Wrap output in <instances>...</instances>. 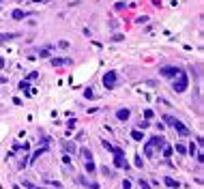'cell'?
I'll list each match as a JSON object with an SVG mask.
<instances>
[{
	"label": "cell",
	"instance_id": "1",
	"mask_svg": "<svg viewBox=\"0 0 204 189\" xmlns=\"http://www.w3.org/2000/svg\"><path fill=\"white\" fill-rule=\"evenodd\" d=\"M187 86H189V77L185 75V71H181V73L174 77V82H172V90L174 93H185Z\"/></svg>",
	"mask_w": 204,
	"mask_h": 189
},
{
	"label": "cell",
	"instance_id": "2",
	"mask_svg": "<svg viewBox=\"0 0 204 189\" xmlns=\"http://www.w3.org/2000/svg\"><path fill=\"white\" fill-rule=\"evenodd\" d=\"M163 120H165V125H170V127H174L176 131L181 133V136H189V129L185 127V125L178 120V118H174V116H163Z\"/></svg>",
	"mask_w": 204,
	"mask_h": 189
},
{
	"label": "cell",
	"instance_id": "3",
	"mask_svg": "<svg viewBox=\"0 0 204 189\" xmlns=\"http://www.w3.org/2000/svg\"><path fill=\"white\" fill-rule=\"evenodd\" d=\"M112 155H114V163H116V168H125V170H129V161H127V157H125V150H123V148H114V150H112Z\"/></svg>",
	"mask_w": 204,
	"mask_h": 189
},
{
	"label": "cell",
	"instance_id": "4",
	"mask_svg": "<svg viewBox=\"0 0 204 189\" xmlns=\"http://www.w3.org/2000/svg\"><path fill=\"white\" fill-rule=\"evenodd\" d=\"M183 69H178V67H174V65H165V67H161L159 69V75H163V77H176L181 73Z\"/></svg>",
	"mask_w": 204,
	"mask_h": 189
},
{
	"label": "cell",
	"instance_id": "5",
	"mask_svg": "<svg viewBox=\"0 0 204 189\" xmlns=\"http://www.w3.org/2000/svg\"><path fill=\"white\" fill-rule=\"evenodd\" d=\"M103 86L105 88H114L116 86V71H107L103 75Z\"/></svg>",
	"mask_w": 204,
	"mask_h": 189
},
{
	"label": "cell",
	"instance_id": "6",
	"mask_svg": "<svg viewBox=\"0 0 204 189\" xmlns=\"http://www.w3.org/2000/svg\"><path fill=\"white\" fill-rule=\"evenodd\" d=\"M146 144H151L155 150H159V148H163V146H165V138H163V136H155V138L148 140Z\"/></svg>",
	"mask_w": 204,
	"mask_h": 189
},
{
	"label": "cell",
	"instance_id": "7",
	"mask_svg": "<svg viewBox=\"0 0 204 189\" xmlns=\"http://www.w3.org/2000/svg\"><path fill=\"white\" fill-rule=\"evenodd\" d=\"M73 60L71 58H52V67H71Z\"/></svg>",
	"mask_w": 204,
	"mask_h": 189
},
{
	"label": "cell",
	"instance_id": "8",
	"mask_svg": "<svg viewBox=\"0 0 204 189\" xmlns=\"http://www.w3.org/2000/svg\"><path fill=\"white\" fill-rule=\"evenodd\" d=\"M187 150H189V155H191V157H193V155H196V159H198V163H202V153H200V148H198V144H193V142H191Z\"/></svg>",
	"mask_w": 204,
	"mask_h": 189
},
{
	"label": "cell",
	"instance_id": "9",
	"mask_svg": "<svg viewBox=\"0 0 204 189\" xmlns=\"http://www.w3.org/2000/svg\"><path fill=\"white\" fill-rule=\"evenodd\" d=\"M43 153H48V146H41V148H37V150L32 153V155L28 157V163H34V161H37V159H39V157L43 155Z\"/></svg>",
	"mask_w": 204,
	"mask_h": 189
},
{
	"label": "cell",
	"instance_id": "10",
	"mask_svg": "<svg viewBox=\"0 0 204 189\" xmlns=\"http://www.w3.org/2000/svg\"><path fill=\"white\" fill-rule=\"evenodd\" d=\"M129 116H131V112H129L127 107H120V110H116V118H118V120L125 123V120H129Z\"/></svg>",
	"mask_w": 204,
	"mask_h": 189
},
{
	"label": "cell",
	"instance_id": "11",
	"mask_svg": "<svg viewBox=\"0 0 204 189\" xmlns=\"http://www.w3.org/2000/svg\"><path fill=\"white\" fill-rule=\"evenodd\" d=\"M163 183L168 185L170 189H181V183L176 181V178H172V176H165V178H163Z\"/></svg>",
	"mask_w": 204,
	"mask_h": 189
},
{
	"label": "cell",
	"instance_id": "12",
	"mask_svg": "<svg viewBox=\"0 0 204 189\" xmlns=\"http://www.w3.org/2000/svg\"><path fill=\"white\" fill-rule=\"evenodd\" d=\"M11 15H13V20H17V22H20V20H24V17H28L30 13H28V11H22V9H15V11H13Z\"/></svg>",
	"mask_w": 204,
	"mask_h": 189
},
{
	"label": "cell",
	"instance_id": "13",
	"mask_svg": "<svg viewBox=\"0 0 204 189\" xmlns=\"http://www.w3.org/2000/svg\"><path fill=\"white\" fill-rule=\"evenodd\" d=\"M84 166H86V174H95L97 172V166H95V161H92V159H88V161H84Z\"/></svg>",
	"mask_w": 204,
	"mask_h": 189
},
{
	"label": "cell",
	"instance_id": "14",
	"mask_svg": "<svg viewBox=\"0 0 204 189\" xmlns=\"http://www.w3.org/2000/svg\"><path fill=\"white\" fill-rule=\"evenodd\" d=\"M20 37V32H9V34H0V43H4V41H11V39H17Z\"/></svg>",
	"mask_w": 204,
	"mask_h": 189
},
{
	"label": "cell",
	"instance_id": "15",
	"mask_svg": "<svg viewBox=\"0 0 204 189\" xmlns=\"http://www.w3.org/2000/svg\"><path fill=\"white\" fill-rule=\"evenodd\" d=\"M131 138H133L135 142H142V140H144L146 136H144V133H142L140 129H133V131H131Z\"/></svg>",
	"mask_w": 204,
	"mask_h": 189
},
{
	"label": "cell",
	"instance_id": "16",
	"mask_svg": "<svg viewBox=\"0 0 204 189\" xmlns=\"http://www.w3.org/2000/svg\"><path fill=\"white\" fill-rule=\"evenodd\" d=\"M80 155H82V159H84V161H88V159H92V153H90V148H80Z\"/></svg>",
	"mask_w": 204,
	"mask_h": 189
},
{
	"label": "cell",
	"instance_id": "17",
	"mask_svg": "<svg viewBox=\"0 0 204 189\" xmlns=\"http://www.w3.org/2000/svg\"><path fill=\"white\" fill-rule=\"evenodd\" d=\"M144 155H146V157H151V159H153V157L157 155V153H155V148L151 146V144H144Z\"/></svg>",
	"mask_w": 204,
	"mask_h": 189
},
{
	"label": "cell",
	"instance_id": "18",
	"mask_svg": "<svg viewBox=\"0 0 204 189\" xmlns=\"http://www.w3.org/2000/svg\"><path fill=\"white\" fill-rule=\"evenodd\" d=\"M64 148H67V153H69V155H71V153H73V155H75V144H73V142H64Z\"/></svg>",
	"mask_w": 204,
	"mask_h": 189
},
{
	"label": "cell",
	"instance_id": "19",
	"mask_svg": "<svg viewBox=\"0 0 204 189\" xmlns=\"http://www.w3.org/2000/svg\"><path fill=\"white\" fill-rule=\"evenodd\" d=\"M161 150H163V157H165V159H170V157H172V146H168V144H165Z\"/></svg>",
	"mask_w": 204,
	"mask_h": 189
},
{
	"label": "cell",
	"instance_id": "20",
	"mask_svg": "<svg viewBox=\"0 0 204 189\" xmlns=\"http://www.w3.org/2000/svg\"><path fill=\"white\" fill-rule=\"evenodd\" d=\"M28 86H30V84H28V80H24V82H20V90H26V93H30V90H28Z\"/></svg>",
	"mask_w": 204,
	"mask_h": 189
},
{
	"label": "cell",
	"instance_id": "21",
	"mask_svg": "<svg viewBox=\"0 0 204 189\" xmlns=\"http://www.w3.org/2000/svg\"><path fill=\"white\" fill-rule=\"evenodd\" d=\"M101 144H103V148H105V150H110V153L114 150V146H112V144H110L107 140H101Z\"/></svg>",
	"mask_w": 204,
	"mask_h": 189
},
{
	"label": "cell",
	"instance_id": "22",
	"mask_svg": "<svg viewBox=\"0 0 204 189\" xmlns=\"http://www.w3.org/2000/svg\"><path fill=\"white\" fill-rule=\"evenodd\" d=\"M140 189H151V183L144 181V178H140Z\"/></svg>",
	"mask_w": 204,
	"mask_h": 189
},
{
	"label": "cell",
	"instance_id": "23",
	"mask_svg": "<svg viewBox=\"0 0 204 189\" xmlns=\"http://www.w3.org/2000/svg\"><path fill=\"white\" fill-rule=\"evenodd\" d=\"M22 185H24L26 189H41V187H37V185H32V183H28V181H22Z\"/></svg>",
	"mask_w": 204,
	"mask_h": 189
},
{
	"label": "cell",
	"instance_id": "24",
	"mask_svg": "<svg viewBox=\"0 0 204 189\" xmlns=\"http://www.w3.org/2000/svg\"><path fill=\"white\" fill-rule=\"evenodd\" d=\"M101 172H103L105 176H112V174H114V172H112V170H110L107 166H103V168H101Z\"/></svg>",
	"mask_w": 204,
	"mask_h": 189
},
{
	"label": "cell",
	"instance_id": "25",
	"mask_svg": "<svg viewBox=\"0 0 204 189\" xmlns=\"http://www.w3.org/2000/svg\"><path fill=\"white\" fill-rule=\"evenodd\" d=\"M176 150H178V153H181V155H185V153H187V148H185V146H183V144H176Z\"/></svg>",
	"mask_w": 204,
	"mask_h": 189
},
{
	"label": "cell",
	"instance_id": "26",
	"mask_svg": "<svg viewBox=\"0 0 204 189\" xmlns=\"http://www.w3.org/2000/svg\"><path fill=\"white\" fill-rule=\"evenodd\" d=\"M123 189H131V181H129V178L123 181Z\"/></svg>",
	"mask_w": 204,
	"mask_h": 189
},
{
	"label": "cell",
	"instance_id": "27",
	"mask_svg": "<svg viewBox=\"0 0 204 189\" xmlns=\"http://www.w3.org/2000/svg\"><path fill=\"white\" fill-rule=\"evenodd\" d=\"M48 185H52V187H56V189H62V185H60V183H58V181H50V183H48Z\"/></svg>",
	"mask_w": 204,
	"mask_h": 189
},
{
	"label": "cell",
	"instance_id": "28",
	"mask_svg": "<svg viewBox=\"0 0 204 189\" xmlns=\"http://www.w3.org/2000/svg\"><path fill=\"white\" fill-rule=\"evenodd\" d=\"M58 47H62V50H69L71 45H69V43H67V41H60V43H58Z\"/></svg>",
	"mask_w": 204,
	"mask_h": 189
},
{
	"label": "cell",
	"instance_id": "29",
	"mask_svg": "<svg viewBox=\"0 0 204 189\" xmlns=\"http://www.w3.org/2000/svg\"><path fill=\"white\" fill-rule=\"evenodd\" d=\"M135 168H142V157L135 155Z\"/></svg>",
	"mask_w": 204,
	"mask_h": 189
},
{
	"label": "cell",
	"instance_id": "30",
	"mask_svg": "<svg viewBox=\"0 0 204 189\" xmlns=\"http://www.w3.org/2000/svg\"><path fill=\"white\" fill-rule=\"evenodd\" d=\"M153 116H155L153 110H146V112H144V118H146V120H148V118H153Z\"/></svg>",
	"mask_w": 204,
	"mask_h": 189
},
{
	"label": "cell",
	"instance_id": "31",
	"mask_svg": "<svg viewBox=\"0 0 204 189\" xmlns=\"http://www.w3.org/2000/svg\"><path fill=\"white\" fill-rule=\"evenodd\" d=\"M84 97H88V99H92V97H95V93H92V90H90V88H88V90H84Z\"/></svg>",
	"mask_w": 204,
	"mask_h": 189
},
{
	"label": "cell",
	"instance_id": "32",
	"mask_svg": "<svg viewBox=\"0 0 204 189\" xmlns=\"http://www.w3.org/2000/svg\"><path fill=\"white\" fill-rule=\"evenodd\" d=\"M62 163L69 166V163H71V155H64V157H62Z\"/></svg>",
	"mask_w": 204,
	"mask_h": 189
},
{
	"label": "cell",
	"instance_id": "33",
	"mask_svg": "<svg viewBox=\"0 0 204 189\" xmlns=\"http://www.w3.org/2000/svg\"><path fill=\"white\" fill-rule=\"evenodd\" d=\"M148 125H151V123H148V120H142L140 125H137V127H140V129H146V127H148Z\"/></svg>",
	"mask_w": 204,
	"mask_h": 189
},
{
	"label": "cell",
	"instance_id": "34",
	"mask_svg": "<svg viewBox=\"0 0 204 189\" xmlns=\"http://www.w3.org/2000/svg\"><path fill=\"white\" fill-rule=\"evenodd\" d=\"M39 77V73H37V71H32V73H28V80H37Z\"/></svg>",
	"mask_w": 204,
	"mask_h": 189
},
{
	"label": "cell",
	"instance_id": "35",
	"mask_svg": "<svg viewBox=\"0 0 204 189\" xmlns=\"http://www.w3.org/2000/svg\"><path fill=\"white\" fill-rule=\"evenodd\" d=\"M144 22H148V17H146V15H142V17H137V24H144Z\"/></svg>",
	"mask_w": 204,
	"mask_h": 189
},
{
	"label": "cell",
	"instance_id": "36",
	"mask_svg": "<svg viewBox=\"0 0 204 189\" xmlns=\"http://www.w3.org/2000/svg\"><path fill=\"white\" fill-rule=\"evenodd\" d=\"M39 56L45 58V56H50V52H48V50H41V52H39Z\"/></svg>",
	"mask_w": 204,
	"mask_h": 189
},
{
	"label": "cell",
	"instance_id": "37",
	"mask_svg": "<svg viewBox=\"0 0 204 189\" xmlns=\"http://www.w3.org/2000/svg\"><path fill=\"white\" fill-rule=\"evenodd\" d=\"M88 189H99V185L97 183H88Z\"/></svg>",
	"mask_w": 204,
	"mask_h": 189
},
{
	"label": "cell",
	"instance_id": "38",
	"mask_svg": "<svg viewBox=\"0 0 204 189\" xmlns=\"http://www.w3.org/2000/svg\"><path fill=\"white\" fill-rule=\"evenodd\" d=\"M0 84H7V77L4 75H0Z\"/></svg>",
	"mask_w": 204,
	"mask_h": 189
},
{
	"label": "cell",
	"instance_id": "39",
	"mask_svg": "<svg viewBox=\"0 0 204 189\" xmlns=\"http://www.w3.org/2000/svg\"><path fill=\"white\" fill-rule=\"evenodd\" d=\"M0 69H4V58H0Z\"/></svg>",
	"mask_w": 204,
	"mask_h": 189
},
{
	"label": "cell",
	"instance_id": "40",
	"mask_svg": "<svg viewBox=\"0 0 204 189\" xmlns=\"http://www.w3.org/2000/svg\"><path fill=\"white\" fill-rule=\"evenodd\" d=\"M13 189H22V187H20V185H15V187H13Z\"/></svg>",
	"mask_w": 204,
	"mask_h": 189
}]
</instances>
